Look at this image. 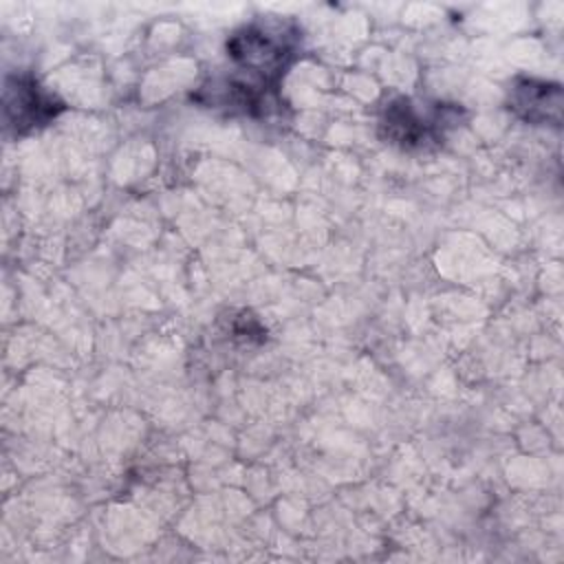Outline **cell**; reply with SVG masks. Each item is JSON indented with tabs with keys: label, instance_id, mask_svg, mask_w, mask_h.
I'll return each instance as SVG.
<instances>
[{
	"label": "cell",
	"instance_id": "2",
	"mask_svg": "<svg viewBox=\"0 0 564 564\" xmlns=\"http://www.w3.org/2000/svg\"><path fill=\"white\" fill-rule=\"evenodd\" d=\"M463 108L456 104H423L410 97H392L381 108V137L408 152L434 150L443 143L445 132L456 128Z\"/></svg>",
	"mask_w": 564,
	"mask_h": 564
},
{
	"label": "cell",
	"instance_id": "1",
	"mask_svg": "<svg viewBox=\"0 0 564 564\" xmlns=\"http://www.w3.org/2000/svg\"><path fill=\"white\" fill-rule=\"evenodd\" d=\"M300 29L291 20H256L227 40V55L236 70L231 77L249 90L278 99V86L297 57Z\"/></svg>",
	"mask_w": 564,
	"mask_h": 564
},
{
	"label": "cell",
	"instance_id": "4",
	"mask_svg": "<svg viewBox=\"0 0 564 564\" xmlns=\"http://www.w3.org/2000/svg\"><path fill=\"white\" fill-rule=\"evenodd\" d=\"M509 110L533 126H560L562 86L535 77H518L509 88Z\"/></svg>",
	"mask_w": 564,
	"mask_h": 564
},
{
	"label": "cell",
	"instance_id": "3",
	"mask_svg": "<svg viewBox=\"0 0 564 564\" xmlns=\"http://www.w3.org/2000/svg\"><path fill=\"white\" fill-rule=\"evenodd\" d=\"M64 104L40 86L29 73L9 75L4 82V119L15 134H26L51 123Z\"/></svg>",
	"mask_w": 564,
	"mask_h": 564
}]
</instances>
